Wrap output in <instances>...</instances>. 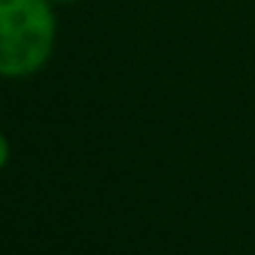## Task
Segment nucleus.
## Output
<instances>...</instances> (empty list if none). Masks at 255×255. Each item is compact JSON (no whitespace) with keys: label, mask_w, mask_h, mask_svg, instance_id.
<instances>
[{"label":"nucleus","mask_w":255,"mask_h":255,"mask_svg":"<svg viewBox=\"0 0 255 255\" xmlns=\"http://www.w3.org/2000/svg\"><path fill=\"white\" fill-rule=\"evenodd\" d=\"M58 17L50 0H0V77H33L50 63Z\"/></svg>","instance_id":"f257e3e1"},{"label":"nucleus","mask_w":255,"mask_h":255,"mask_svg":"<svg viewBox=\"0 0 255 255\" xmlns=\"http://www.w3.org/2000/svg\"><path fill=\"white\" fill-rule=\"evenodd\" d=\"M8 159H11V143H8V137L3 132H0V173L6 170Z\"/></svg>","instance_id":"f03ea898"},{"label":"nucleus","mask_w":255,"mask_h":255,"mask_svg":"<svg viewBox=\"0 0 255 255\" xmlns=\"http://www.w3.org/2000/svg\"><path fill=\"white\" fill-rule=\"evenodd\" d=\"M50 3H77V0H50Z\"/></svg>","instance_id":"7ed1b4c3"}]
</instances>
